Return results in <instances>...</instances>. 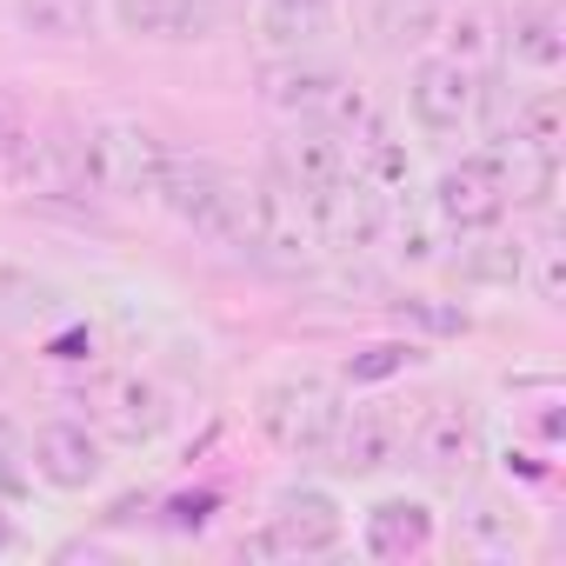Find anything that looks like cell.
<instances>
[{
	"label": "cell",
	"mask_w": 566,
	"mask_h": 566,
	"mask_svg": "<svg viewBox=\"0 0 566 566\" xmlns=\"http://www.w3.org/2000/svg\"><path fill=\"white\" fill-rule=\"evenodd\" d=\"M14 140H21V114H14V101L0 94V160L14 154Z\"/></svg>",
	"instance_id": "obj_26"
},
{
	"label": "cell",
	"mask_w": 566,
	"mask_h": 566,
	"mask_svg": "<svg viewBox=\"0 0 566 566\" xmlns=\"http://www.w3.org/2000/svg\"><path fill=\"white\" fill-rule=\"evenodd\" d=\"M21 21L48 41H81L94 28V0H21Z\"/></svg>",
	"instance_id": "obj_21"
},
{
	"label": "cell",
	"mask_w": 566,
	"mask_h": 566,
	"mask_svg": "<svg viewBox=\"0 0 566 566\" xmlns=\"http://www.w3.org/2000/svg\"><path fill=\"white\" fill-rule=\"evenodd\" d=\"M154 200L180 220V227H193V233H207V240H220V247H253V187L240 180V174H227V167H213V160H187V154H167V167H160V180H154Z\"/></svg>",
	"instance_id": "obj_1"
},
{
	"label": "cell",
	"mask_w": 566,
	"mask_h": 566,
	"mask_svg": "<svg viewBox=\"0 0 566 566\" xmlns=\"http://www.w3.org/2000/svg\"><path fill=\"white\" fill-rule=\"evenodd\" d=\"M340 533H347V513H340V500L327 493V486H280L273 493V513L260 520V533H247V546L240 553H334L340 546Z\"/></svg>",
	"instance_id": "obj_4"
},
{
	"label": "cell",
	"mask_w": 566,
	"mask_h": 566,
	"mask_svg": "<svg viewBox=\"0 0 566 566\" xmlns=\"http://www.w3.org/2000/svg\"><path fill=\"white\" fill-rule=\"evenodd\" d=\"M247 253H266L280 266H301L321 253V227H314V207L294 180H260L253 187V247Z\"/></svg>",
	"instance_id": "obj_7"
},
{
	"label": "cell",
	"mask_w": 566,
	"mask_h": 566,
	"mask_svg": "<svg viewBox=\"0 0 566 566\" xmlns=\"http://www.w3.org/2000/svg\"><path fill=\"white\" fill-rule=\"evenodd\" d=\"M307 207H314L321 247L360 253V247H374V240L387 233V193H380L374 180H360V174H347V180H334V187L307 193Z\"/></svg>",
	"instance_id": "obj_8"
},
{
	"label": "cell",
	"mask_w": 566,
	"mask_h": 566,
	"mask_svg": "<svg viewBox=\"0 0 566 566\" xmlns=\"http://www.w3.org/2000/svg\"><path fill=\"white\" fill-rule=\"evenodd\" d=\"M340 413H347V400H340V387L321 380V374H287V380H273V387L260 394V433H266L280 453H301V460L334 447Z\"/></svg>",
	"instance_id": "obj_3"
},
{
	"label": "cell",
	"mask_w": 566,
	"mask_h": 566,
	"mask_svg": "<svg viewBox=\"0 0 566 566\" xmlns=\"http://www.w3.org/2000/svg\"><path fill=\"white\" fill-rule=\"evenodd\" d=\"M447 41H453L447 54L473 67L480 54H493V21H486V14H453V28H447Z\"/></svg>",
	"instance_id": "obj_24"
},
{
	"label": "cell",
	"mask_w": 566,
	"mask_h": 566,
	"mask_svg": "<svg viewBox=\"0 0 566 566\" xmlns=\"http://www.w3.org/2000/svg\"><path fill=\"white\" fill-rule=\"evenodd\" d=\"M480 453H486V440H480V413L467 407V400H440V407H427V420L413 427V460L433 473V480H467L473 467H480Z\"/></svg>",
	"instance_id": "obj_10"
},
{
	"label": "cell",
	"mask_w": 566,
	"mask_h": 566,
	"mask_svg": "<svg viewBox=\"0 0 566 566\" xmlns=\"http://www.w3.org/2000/svg\"><path fill=\"white\" fill-rule=\"evenodd\" d=\"M114 21L134 41H200L213 28L207 0H114Z\"/></svg>",
	"instance_id": "obj_16"
},
{
	"label": "cell",
	"mask_w": 566,
	"mask_h": 566,
	"mask_svg": "<svg viewBox=\"0 0 566 566\" xmlns=\"http://www.w3.org/2000/svg\"><path fill=\"white\" fill-rule=\"evenodd\" d=\"M34 486V460H28V433L0 413V500H21Z\"/></svg>",
	"instance_id": "obj_22"
},
{
	"label": "cell",
	"mask_w": 566,
	"mask_h": 566,
	"mask_svg": "<svg viewBox=\"0 0 566 566\" xmlns=\"http://www.w3.org/2000/svg\"><path fill=\"white\" fill-rule=\"evenodd\" d=\"M0 174L21 193H74L81 187V140H67L61 127H21Z\"/></svg>",
	"instance_id": "obj_12"
},
{
	"label": "cell",
	"mask_w": 566,
	"mask_h": 566,
	"mask_svg": "<svg viewBox=\"0 0 566 566\" xmlns=\"http://www.w3.org/2000/svg\"><path fill=\"white\" fill-rule=\"evenodd\" d=\"M400 447H407V420L394 407H354L340 413V433L327 453H340L334 460L340 473H380L387 460H400Z\"/></svg>",
	"instance_id": "obj_15"
},
{
	"label": "cell",
	"mask_w": 566,
	"mask_h": 566,
	"mask_svg": "<svg viewBox=\"0 0 566 566\" xmlns=\"http://www.w3.org/2000/svg\"><path fill=\"white\" fill-rule=\"evenodd\" d=\"M453 266H460V280H473V287H520L526 280V247L513 233H500V220H493V227L460 233Z\"/></svg>",
	"instance_id": "obj_17"
},
{
	"label": "cell",
	"mask_w": 566,
	"mask_h": 566,
	"mask_svg": "<svg viewBox=\"0 0 566 566\" xmlns=\"http://www.w3.org/2000/svg\"><path fill=\"white\" fill-rule=\"evenodd\" d=\"M14 539H21V526H14V513H0V553H14Z\"/></svg>",
	"instance_id": "obj_27"
},
{
	"label": "cell",
	"mask_w": 566,
	"mask_h": 566,
	"mask_svg": "<svg viewBox=\"0 0 566 566\" xmlns=\"http://www.w3.org/2000/svg\"><path fill=\"white\" fill-rule=\"evenodd\" d=\"M81 407H87V427H94L101 440H120V447H147V440H160L167 420H174L167 394H160L154 380H140V374H101V380H87Z\"/></svg>",
	"instance_id": "obj_5"
},
{
	"label": "cell",
	"mask_w": 566,
	"mask_h": 566,
	"mask_svg": "<svg viewBox=\"0 0 566 566\" xmlns=\"http://www.w3.org/2000/svg\"><path fill=\"white\" fill-rule=\"evenodd\" d=\"M533 294H539L546 307H559V294H566V240H559V233H546V240L533 247Z\"/></svg>",
	"instance_id": "obj_23"
},
{
	"label": "cell",
	"mask_w": 566,
	"mask_h": 566,
	"mask_svg": "<svg viewBox=\"0 0 566 566\" xmlns=\"http://www.w3.org/2000/svg\"><path fill=\"white\" fill-rule=\"evenodd\" d=\"M354 174V154H347V140L334 134V127H321V120H294V134L280 140V180H294L301 193H321V187H334V180H347Z\"/></svg>",
	"instance_id": "obj_14"
},
{
	"label": "cell",
	"mask_w": 566,
	"mask_h": 566,
	"mask_svg": "<svg viewBox=\"0 0 566 566\" xmlns=\"http://www.w3.org/2000/svg\"><path fill=\"white\" fill-rule=\"evenodd\" d=\"M506 61L513 67H533V74H553L566 61V34H559V14L553 8H520L506 21Z\"/></svg>",
	"instance_id": "obj_19"
},
{
	"label": "cell",
	"mask_w": 566,
	"mask_h": 566,
	"mask_svg": "<svg viewBox=\"0 0 566 566\" xmlns=\"http://www.w3.org/2000/svg\"><path fill=\"white\" fill-rule=\"evenodd\" d=\"M28 460L34 473L54 486V493H87L101 473H107V447L87 420H48L34 440H28Z\"/></svg>",
	"instance_id": "obj_11"
},
{
	"label": "cell",
	"mask_w": 566,
	"mask_h": 566,
	"mask_svg": "<svg viewBox=\"0 0 566 566\" xmlns=\"http://www.w3.org/2000/svg\"><path fill=\"white\" fill-rule=\"evenodd\" d=\"M427 207H433V213H440V227H453V233L493 227V220L506 213L500 160H493V154H467L460 167H447V174L433 180V200H427Z\"/></svg>",
	"instance_id": "obj_9"
},
{
	"label": "cell",
	"mask_w": 566,
	"mask_h": 566,
	"mask_svg": "<svg viewBox=\"0 0 566 566\" xmlns=\"http://www.w3.org/2000/svg\"><path fill=\"white\" fill-rule=\"evenodd\" d=\"M460 546L467 553H513L520 546V506L506 500H473L460 513Z\"/></svg>",
	"instance_id": "obj_20"
},
{
	"label": "cell",
	"mask_w": 566,
	"mask_h": 566,
	"mask_svg": "<svg viewBox=\"0 0 566 566\" xmlns=\"http://www.w3.org/2000/svg\"><path fill=\"white\" fill-rule=\"evenodd\" d=\"M334 0H260V41L280 54H301L327 34Z\"/></svg>",
	"instance_id": "obj_18"
},
{
	"label": "cell",
	"mask_w": 566,
	"mask_h": 566,
	"mask_svg": "<svg viewBox=\"0 0 566 566\" xmlns=\"http://www.w3.org/2000/svg\"><path fill=\"white\" fill-rule=\"evenodd\" d=\"M167 167V140L140 120H101L81 134V187L107 200H147Z\"/></svg>",
	"instance_id": "obj_2"
},
{
	"label": "cell",
	"mask_w": 566,
	"mask_h": 566,
	"mask_svg": "<svg viewBox=\"0 0 566 566\" xmlns=\"http://www.w3.org/2000/svg\"><path fill=\"white\" fill-rule=\"evenodd\" d=\"M407 360H413V347H367V360H354L347 380H387V374H400Z\"/></svg>",
	"instance_id": "obj_25"
},
{
	"label": "cell",
	"mask_w": 566,
	"mask_h": 566,
	"mask_svg": "<svg viewBox=\"0 0 566 566\" xmlns=\"http://www.w3.org/2000/svg\"><path fill=\"white\" fill-rule=\"evenodd\" d=\"M433 533H440V520H433V506L427 500H407V493H387V500H374L367 506V520H360V546H367V559H420L427 546H433Z\"/></svg>",
	"instance_id": "obj_13"
},
{
	"label": "cell",
	"mask_w": 566,
	"mask_h": 566,
	"mask_svg": "<svg viewBox=\"0 0 566 566\" xmlns=\"http://www.w3.org/2000/svg\"><path fill=\"white\" fill-rule=\"evenodd\" d=\"M407 114L420 134H467L480 114V74L453 54H427L407 74Z\"/></svg>",
	"instance_id": "obj_6"
}]
</instances>
